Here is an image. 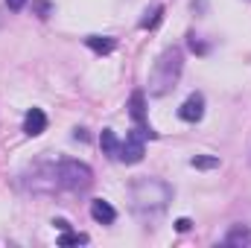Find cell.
Masks as SVG:
<instances>
[{
    "mask_svg": "<svg viewBox=\"0 0 251 248\" xmlns=\"http://www.w3.org/2000/svg\"><path fill=\"white\" fill-rule=\"evenodd\" d=\"M128 201H131V213L143 225H155L173 201V187L161 178H137L128 187Z\"/></svg>",
    "mask_w": 251,
    "mask_h": 248,
    "instance_id": "obj_1",
    "label": "cell"
},
{
    "mask_svg": "<svg viewBox=\"0 0 251 248\" xmlns=\"http://www.w3.org/2000/svg\"><path fill=\"white\" fill-rule=\"evenodd\" d=\"M181 70H184V53H181V47H167L158 56L152 73H149V97H167L178 85Z\"/></svg>",
    "mask_w": 251,
    "mask_h": 248,
    "instance_id": "obj_2",
    "label": "cell"
},
{
    "mask_svg": "<svg viewBox=\"0 0 251 248\" xmlns=\"http://www.w3.org/2000/svg\"><path fill=\"white\" fill-rule=\"evenodd\" d=\"M56 175H59V187L70 190V193H82L94 184V170L82 161H59L56 164Z\"/></svg>",
    "mask_w": 251,
    "mask_h": 248,
    "instance_id": "obj_3",
    "label": "cell"
},
{
    "mask_svg": "<svg viewBox=\"0 0 251 248\" xmlns=\"http://www.w3.org/2000/svg\"><path fill=\"white\" fill-rule=\"evenodd\" d=\"M146 137H155V131L146 128V125L131 128L126 134V140L120 143V158L117 161H123V164H140L143 155H146Z\"/></svg>",
    "mask_w": 251,
    "mask_h": 248,
    "instance_id": "obj_4",
    "label": "cell"
},
{
    "mask_svg": "<svg viewBox=\"0 0 251 248\" xmlns=\"http://www.w3.org/2000/svg\"><path fill=\"white\" fill-rule=\"evenodd\" d=\"M29 187L35 193H53L59 187V175H56V164H44V167H35L32 170V181Z\"/></svg>",
    "mask_w": 251,
    "mask_h": 248,
    "instance_id": "obj_5",
    "label": "cell"
},
{
    "mask_svg": "<svg viewBox=\"0 0 251 248\" xmlns=\"http://www.w3.org/2000/svg\"><path fill=\"white\" fill-rule=\"evenodd\" d=\"M178 117L184 123H199L204 117V97L201 94H190L187 99L181 102V108H178Z\"/></svg>",
    "mask_w": 251,
    "mask_h": 248,
    "instance_id": "obj_6",
    "label": "cell"
},
{
    "mask_svg": "<svg viewBox=\"0 0 251 248\" xmlns=\"http://www.w3.org/2000/svg\"><path fill=\"white\" fill-rule=\"evenodd\" d=\"M44 128H47V114L41 108H29L26 117H24V134L38 137V134H44Z\"/></svg>",
    "mask_w": 251,
    "mask_h": 248,
    "instance_id": "obj_7",
    "label": "cell"
},
{
    "mask_svg": "<svg viewBox=\"0 0 251 248\" xmlns=\"http://www.w3.org/2000/svg\"><path fill=\"white\" fill-rule=\"evenodd\" d=\"M91 216H94V222H100V225H111V222L117 219V210H114L111 201L94 198V201H91Z\"/></svg>",
    "mask_w": 251,
    "mask_h": 248,
    "instance_id": "obj_8",
    "label": "cell"
},
{
    "mask_svg": "<svg viewBox=\"0 0 251 248\" xmlns=\"http://www.w3.org/2000/svg\"><path fill=\"white\" fill-rule=\"evenodd\" d=\"M128 114H131V120L137 125H146V97H143V91H134V94H131V99H128Z\"/></svg>",
    "mask_w": 251,
    "mask_h": 248,
    "instance_id": "obj_9",
    "label": "cell"
},
{
    "mask_svg": "<svg viewBox=\"0 0 251 248\" xmlns=\"http://www.w3.org/2000/svg\"><path fill=\"white\" fill-rule=\"evenodd\" d=\"M85 44H88L94 53H100V56H105V53H111V50L117 47V41H114V38H108V35H88V38H85Z\"/></svg>",
    "mask_w": 251,
    "mask_h": 248,
    "instance_id": "obj_10",
    "label": "cell"
},
{
    "mask_svg": "<svg viewBox=\"0 0 251 248\" xmlns=\"http://www.w3.org/2000/svg\"><path fill=\"white\" fill-rule=\"evenodd\" d=\"M100 146H102V152H105L108 158H120V140H117V134H114L111 128H102Z\"/></svg>",
    "mask_w": 251,
    "mask_h": 248,
    "instance_id": "obj_11",
    "label": "cell"
},
{
    "mask_svg": "<svg viewBox=\"0 0 251 248\" xmlns=\"http://www.w3.org/2000/svg\"><path fill=\"white\" fill-rule=\"evenodd\" d=\"M225 246H251V231L246 228V225L231 228L228 237H225Z\"/></svg>",
    "mask_w": 251,
    "mask_h": 248,
    "instance_id": "obj_12",
    "label": "cell"
},
{
    "mask_svg": "<svg viewBox=\"0 0 251 248\" xmlns=\"http://www.w3.org/2000/svg\"><path fill=\"white\" fill-rule=\"evenodd\" d=\"M161 18H164V6H161V3H155V6L146 12V18L140 21V26H143V29H155V26L161 24Z\"/></svg>",
    "mask_w": 251,
    "mask_h": 248,
    "instance_id": "obj_13",
    "label": "cell"
},
{
    "mask_svg": "<svg viewBox=\"0 0 251 248\" xmlns=\"http://www.w3.org/2000/svg\"><path fill=\"white\" fill-rule=\"evenodd\" d=\"M190 167H193V170H216V167H219V158H216V155H196V158L190 161Z\"/></svg>",
    "mask_w": 251,
    "mask_h": 248,
    "instance_id": "obj_14",
    "label": "cell"
},
{
    "mask_svg": "<svg viewBox=\"0 0 251 248\" xmlns=\"http://www.w3.org/2000/svg\"><path fill=\"white\" fill-rule=\"evenodd\" d=\"M85 243H88V237L85 234H73V231H64L59 237V246H85Z\"/></svg>",
    "mask_w": 251,
    "mask_h": 248,
    "instance_id": "obj_15",
    "label": "cell"
},
{
    "mask_svg": "<svg viewBox=\"0 0 251 248\" xmlns=\"http://www.w3.org/2000/svg\"><path fill=\"white\" fill-rule=\"evenodd\" d=\"M190 50H193V53H199V56H204V53H207V44H201L196 35H190Z\"/></svg>",
    "mask_w": 251,
    "mask_h": 248,
    "instance_id": "obj_16",
    "label": "cell"
},
{
    "mask_svg": "<svg viewBox=\"0 0 251 248\" xmlns=\"http://www.w3.org/2000/svg\"><path fill=\"white\" fill-rule=\"evenodd\" d=\"M50 9H53V6H50L47 0H41V3H35V12H38V18H47V15H50Z\"/></svg>",
    "mask_w": 251,
    "mask_h": 248,
    "instance_id": "obj_17",
    "label": "cell"
},
{
    "mask_svg": "<svg viewBox=\"0 0 251 248\" xmlns=\"http://www.w3.org/2000/svg\"><path fill=\"white\" fill-rule=\"evenodd\" d=\"M6 6H9L12 12H21V9L26 6V0H6Z\"/></svg>",
    "mask_w": 251,
    "mask_h": 248,
    "instance_id": "obj_18",
    "label": "cell"
},
{
    "mask_svg": "<svg viewBox=\"0 0 251 248\" xmlns=\"http://www.w3.org/2000/svg\"><path fill=\"white\" fill-rule=\"evenodd\" d=\"M190 225H193V222H190V219H184V216H181V219L176 222V231H181V234H184V231H190Z\"/></svg>",
    "mask_w": 251,
    "mask_h": 248,
    "instance_id": "obj_19",
    "label": "cell"
},
{
    "mask_svg": "<svg viewBox=\"0 0 251 248\" xmlns=\"http://www.w3.org/2000/svg\"><path fill=\"white\" fill-rule=\"evenodd\" d=\"M73 137H76V140H88V134H85V128H76V131H73Z\"/></svg>",
    "mask_w": 251,
    "mask_h": 248,
    "instance_id": "obj_20",
    "label": "cell"
},
{
    "mask_svg": "<svg viewBox=\"0 0 251 248\" xmlns=\"http://www.w3.org/2000/svg\"><path fill=\"white\" fill-rule=\"evenodd\" d=\"M204 6H207L204 0H193V9H199V12H204Z\"/></svg>",
    "mask_w": 251,
    "mask_h": 248,
    "instance_id": "obj_21",
    "label": "cell"
}]
</instances>
